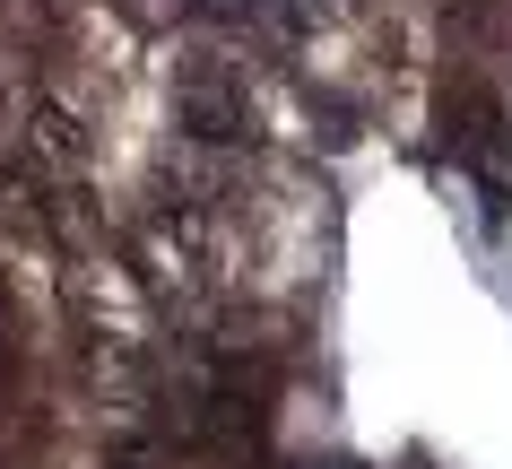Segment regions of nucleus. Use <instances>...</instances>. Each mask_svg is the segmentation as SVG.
Masks as SVG:
<instances>
[{"label": "nucleus", "instance_id": "nucleus-1", "mask_svg": "<svg viewBox=\"0 0 512 469\" xmlns=\"http://www.w3.org/2000/svg\"><path fill=\"white\" fill-rule=\"evenodd\" d=\"M183 122H191V139H252L243 87H226L217 70H191V79H183Z\"/></svg>", "mask_w": 512, "mask_h": 469}]
</instances>
